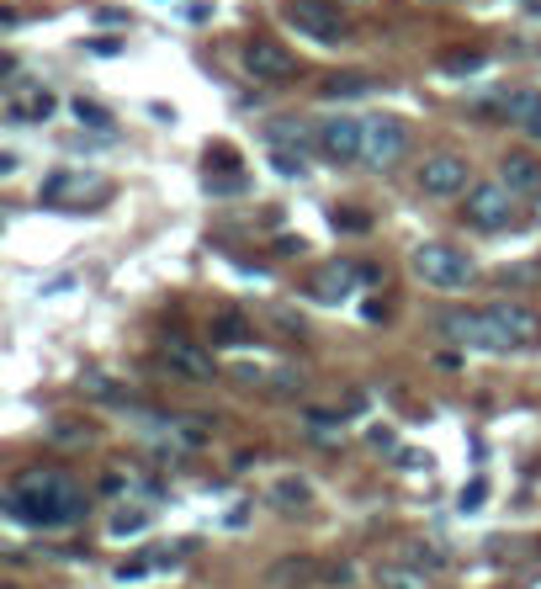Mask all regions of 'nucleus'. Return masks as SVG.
Masks as SVG:
<instances>
[{"label": "nucleus", "mask_w": 541, "mask_h": 589, "mask_svg": "<svg viewBox=\"0 0 541 589\" xmlns=\"http://www.w3.org/2000/svg\"><path fill=\"white\" fill-rule=\"evenodd\" d=\"M5 515L27 521V526H37V531H43V526H64V521L80 515V489H74L69 473L27 468V473L11 484V494H5Z\"/></svg>", "instance_id": "1"}, {"label": "nucleus", "mask_w": 541, "mask_h": 589, "mask_svg": "<svg viewBox=\"0 0 541 589\" xmlns=\"http://www.w3.org/2000/svg\"><path fill=\"white\" fill-rule=\"evenodd\" d=\"M409 266H414V276H420L425 287H436V292H468L473 276H478V266H473L457 244H420V250L409 255Z\"/></svg>", "instance_id": "2"}, {"label": "nucleus", "mask_w": 541, "mask_h": 589, "mask_svg": "<svg viewBox=\"0 0 541 589\" xmlns=\"http://www.w3.org/2000/svg\"><path fill=\"white\" fill-rule=\"evenodd\" d=\"M483 335H489V351L515 356L541 340V319L521 303H494V308H483Z\"/></svg>", "instance_id": "3"}, {"label": "nucleus", "mask_w": 541, "mask_h": 589, "mask_svg": "<svg viewBox=\"0 0 541 589\" xmlns=\"http://www.w3.org/2000/svg\"><path fill=\"white\" fill-rule=\"evenodd\" d=\"M404 149H409V122L404 117H393V112H377V117H367V138H361V159L367 165H398L404 159Z\"/></svg>", "instance_id": "4"}, {"label": "nucleus", "mask_w": 541, "mask_h": 589, "mask_svg": "<svg viewBox=\"0 0 541 589\" xmlns=\"http://www.w3.org/2000/svg\"><path fill=\"white\" fill-rule=\"evenodd\" d=\"M287 21H292L298 32H308L313 43H340V37H345V16H340L335 0H292V5H287Z\"/></svg>", "instance_id": "5"}, {"label": "nucleus", "mask_w": 541, "mask_h": 589, "mask_svg": "<svg viewBox=\"0 0 541 589\" xmlns=\"http://www.w3.org/2000/svg\"><path fill=\"white\" fill-rule=\"evenodd\" d=\"M515 213V191L510 186H473L468 191V223L478 229H505Z\"/></svg>", "instance_id": "6"}, {"label": "nucleus", "mask_w": 541, "mask_h": 589, "mask_svg": "<svg viewBox=\"0 0 541 589\" xmlns=\"http://www.w3.org/2000/svg\"><path fill=\"white\" fill-rule=\"evenodd\" d=\"M361 138H367V122H356V117H329V122H319V149H324L329 159H340V165L361 159Z\"/></svg>", "instance_id": "7"}, {"label": "nucleus", "mask_w": 541, "mask_h": 589, "mask_svg": "<svg viewBox=\"0 0 541 589\" xmlns=\"http://www.w3.org/2000/svg\"><path fill=\"white\" fill-rule=\"evenodd\" d=\"M420 191H430V197H457V191H468V159H457V154H430V159L420 165Z\"/></svg>", "instance_id": "8"}, {"label": "nucleus", "mask_w": 541, "mask_h": 589, "mask_svg": "<svg viewBox=\"0 0 541 589\" xmlns=\"http://www.w3.org/2000/svg\"><path fill=\"white\" fill-rule=\"evenodd\" d=\"M244 69H250L255 80H287V74L298 69V58H292L282 43H271V37H250V43H244Z\"/></svg>", "instance_id": "9"}, {"label": "nucleus", "mask_w": 541, "mask_h": 589, "mask_svg": "<svg viewBox=\"0 0 541 589\" xmlns=\"http://www.w3.org/2000/svg\"><path fill=\"white\" fill-rule=\"evenodd\" d=\"M165 356H170V367H175L181 377H191V383H207V377L218 372V361H213V356H207V351H202L197 340H186L181 329H175V335L165 340Z\"/></svg>", "instance_id": "10"}, {"label": "nucleus", "mask_w": 541, "mask_h": 589, "mask_svg": "<svg viewBox=\"0 0 541 589\" xmlns=\"http://www.w3.org/2000/svg\"><path fill=\"white\" fill-rule=\"evenodd\" d=\"M53 106H58V101H53V90H43V85H32V90H27L21 80H11V112H5L11 122H48V117H53Z\"/></svg>", "instance_id": "11"}, {"label": "nucleus", "mask_w": 541, "mask_h": 589, "mask_svg": "<svg viewBox=\"0 0 541 589\" xmlns=\"http://www.w3.org/2000/svg\"><path fill=\"white\" fill-rule=\"evenodd\" d=\"M441 340H452L457 351H489V335H483V314H441Z\"/></svg>", "instance_id": "12"}, {"label": "nucleus", "mask_w": 541, "mask_h": 589, "mask_svg": "<svg viewBox=\"0 0 541 589\" xmlns=\"http://www.w3.org/2000/svg\"><path fill=\"white\" fill-rule=\"evenodd\" d=\"M159 436H165L170 446H181V452H202V446H207V436H213V425H207V420L170 415V420H159Z\"/></svg>", "instance_id": "13"}, {"label": "nucleus", "mask_w": 541, "mask_h": 589, "mask_svg": "<svg viewBox=\"0 0 541 589\" xmlns=\"http://www.w3.org/2000/svg\"><path fill=\"white\" fill-rule=\"evenodd\" d=\"M499 186H510V191H531L541 197V159L537 154H505V165H499Z\"/></svg>", "instance_id": "14"}, {"label": "nucleus", "mask_w": 541, "mask_h": 589, "mask_svg": "<svg viewBox=\"0 0 541 589\" xmlns=\"http://www.w3.org/2000/svg\"><path fill=\"white\" fill-rule=\"evenodd\" d=\"M361 282V266H324V276L313 282V298L319 303H345Z\"/></svg>", "instance_id": "15"}, {"label": "nucleus", "mask_w": 541, "mask_h": 589, "mask_svg": "<svg viewBox=\"0 0 541 589\" xmlns=\"http://www.w3.org/2000/svg\"><path fill=\"white\" fill-rule=\"evenodd\" d=\"M505 117H510L515 128H526L531 138H541V90H515V96L505 101Z\"/></svg>", "instance_id": "16"}, {"label": "nucleus", "mask_w": 541, "mask_h": 589, "mask_svg": "<svg viewBox=\"0 0 541 589\" xmlns=\"http://www.w3.org/2000/svg\"><path fill=\"white\" fill-rule=\"evenodd\" d=\"M308 500H313V489L303 478H276V489H271V505H282V510H303Z\"/></svg>", "instance_id": "17"}, {"label": "nucleus", "mask_w": 541, "mask_h": 589, "mask_svg": "<svg viewBox=\"0 0 541 589\" xmlns=\"http://www.w3.org/2000/svg\"><path fill=\"white\" fill-rule=\"evenodd\" d=\"M377 589H430V574L425 569H383Z\"/></svg>", "instance_id": "18"}, {"label": "nucleus", "mask_w": 541, "mask_h": 589, "mask_svg": "<svg viewBox=\"0 0 541 589\" xmlns=\"http://www.w3.org/2000/svg\"><path fill=\"white\" fill-rule=\"evenodd\" d=\"M69 112H74V122H80V128H101V133H112V112H101L96 101H85V96H80V101H69Z\"/></svg>", "instance_id": "19"}, {"label": "nucleus", "mask_w": 541, "mask_h": 589, "mask_svg": "<svg viewBox=\"0 0 541 589\" xmlns=\"http://www.w3.org/2000/svg\"><path fill=\"white\" fill-rule=\"evenodd\" d=\"M266 138H271V143H303V138H308V122L276 117V122H266Z\"/></svg>", "instance_id": "20"}, {"label": "nucleus", "mask_w": 541, "mask_h": 589, "mask_svg": "<svg viewBox=\"0 0 541 589\" xmlns=\"http://www.w3.org/2000/svg\"><path fill=\"white\" fill-rule=\"evenodd\" d=\"M244 340H250V329H244L234 314H223V319H218V329H213V345H244Z\"/></svg>", "instance_id": "21"}, {"label": "nucleus", "mask_w": 541, "mask_h": 589, "mask_svg": "<svg viewBox=\"0 0 541 589\" xmlns=\"http://www.w3.org/2000/svg\"><path fill=\"white\" fill-rule=\"evenodd\" d=\"M143 526H149L143 510H122V515H112V537H138Z\"/></svg>", "instance_id": "22"}, {"label": "nucleus", "mask_w": 541, "mask_h": 589, "mask_svg": "<svg viewBox=\"0 0 541 589\" xmlns=\"http://www.w3.org/2000/svg\"><path fill=\"white\" fill-rule=\"evenodd\" d=\"M324 90H329V96H361V90H367V80H361V74H335Z\"/></svg>", "instance_id": "23"}, {"label": "nucleus", "mask_w": 541, "mask_h": 589, "mask_svg": "<svg viewBox=\"0 0 541 589\" xmlns=\"http://www.w3.org/2000/svg\"><path fill=\"white\" fill-rule=\"evenodd\" d=\"M483 500H489V484H483V478H473V484L462 489V500H457V505L473 515V510H483Z\"/></svg>", "instance_id": "24"}, {"label": "nucleus", "mask_w": 541, "mask_h": 589, "mask_svg": "<svg viewBox=\"0 0 541 589\" xmlns=\"http://www.w3.org/2000/svg\"><path fill=\"white\" fill-rule=\"evenodd\" d=\"M446 69H452V74H478V69H483V53H452Z\"/></svg>", "instance_id": "25"}, {"label": "nucleus", "mask_w": 541, "mask_h": 589, "mask_svg": "<svg viewBox=\"0 0 541 589\" xmlns=\"http://www.w3.org/2000/svg\"><path fill=\"white\" fill-rule=\"evenodd\" d=\"M335 223H340V229H367V213H356V207H340V213H335Z\"/></svg>", "instance_id": "26"}, {"label": "nucleus", "mask_w": 541, "mask_h": 589, "mask_svg": "<svg viewBox=\"0 0 541 589\" xmlns=\"http://www.w3.org/2000/svg\"><path fill=\"white\" fill-rule=\"evenodd\" d=\"M372 446H377V452H393V446H398V436H393L388 425H372Z\"/></svg>", "instance_id": "27"}, {"label": "nucleus", "mask_w": 541, "mask_h": 589, "mask_svg": "<svg viewBox=\"0 0 541 589\" xmlns=\"http://www.w3.org/2000/svg\"><path fill=\"white\" fill-rule=\"evenodd\" d=\"M361 319H367V324H383V319H388V308H383V303H367V308H361Z\"/></svg>", "instance_id": "28"}, {"label": "nucleus", "mask_w": 541, "mask_h": 589, "mask_svg": "<svg viewBox=\"0 0 541 589\" xmlns=\"http://www.w3.org/2000/svg\"><path fill=\"white\" fill-rule=\"evenodd\" d=\"M276 170H282V175H303V165H298V159H287V154H276Z\"/></svg>", "instance_id": "29"}]
</instances>
